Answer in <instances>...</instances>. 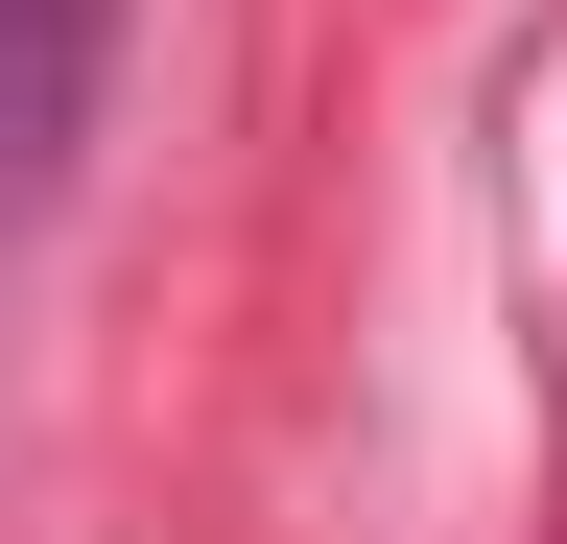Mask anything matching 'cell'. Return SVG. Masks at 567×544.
<instances>
[{
    "mask_svg": "<svg viewBox=\"0 0 567 544\" xmlns=\"http://www.w3.org/2000/svg\"><path fill=\"white\" fill-rule=\"evenodd\" d=\"M95 72H118V0H0V237L71 189V143H95Z\"/></svg>",
    "mask_w": 567,
    "mask_h": 544,
    "instance_id": "6da1fadb",
    "label": "cell"
}]
</instances>
